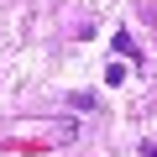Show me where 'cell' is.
<instances>
[{
  "label": "cell",
  "instance_id": "cell-2",
  "mask_svg": "<svg viewBox=\"0 0 157 157\" xmlns=\"http://www.w3.org/2000/svg\"><path fill=\"white\" fill-rule=\"evenodd\" d=\"M105 84H126V63H110L105 68Z\"/></svg>",
  "mask_w": 157,
  "mask_h": 157
},
{
  "label": "cell",
  "instance_id": "cell-3",
  "mask_svg": "<svg viewBox=\"0 0 157 157\" xmlns=\"http://www.w3.org/2000/svg\"><path fill=\"white\" fill-rule=\"evenodd\" d=\"M141 157H157V141H147V147H141Z\"/></svg>",
  "mask_w": 157,
  "mask_h": 157
},
{
  "label": "cell",
  "instance_id": "cell-1",
  "mask_svg": "<svg viewBox=\"0 0 157 157\" xmlns=\"http://www.w3.org/2000/svg\"><path fill=\"white\" fill-rule=\"evenodd\" d=\"M115 52H121V58H141V47H136L131 32H115Z\"/></svg>",
  "mask_w": 157,
  "mask_h": 157
}]
</instances>
